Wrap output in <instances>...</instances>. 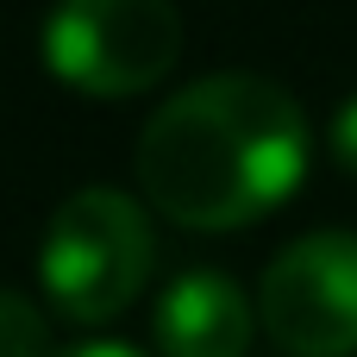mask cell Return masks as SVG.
Masks as SVG:
<instances>
[{"mask_svg": "<svg viewBox=\"0 0 357 357\" xmlns=\"http://www.w3.org/2000/svg\"><path fill=\"white\" fill-rule=\"evenodd\" d=\"M182 56L176 0H56L44 19V63L82 94H144Z\"/></svg>", "mask_w": 357, "mask_h": 357, "instance_id": "3957f363", "label": "cell"}, {"mask_svg": "<svg viewBox=\"0 0 357 357\" xmlns=\"http://www.w3.org/2000/svg\"><path fill=\"white\" fill-rule=\"evenodd\" d=\"M333 157L357 176V94L339 107V119H333Z\"/></svg>", "mask_w": 357, "mask_h": 357, "instance_id": "52a82bcc", "label": "cell"}, {"mask_svg": "<svg viewBox=\"0 0 357 357\" xmlns=\"http://www.w3.org/2000/svg\"><path fill=\"white\" fill-rule=\"evenodd\" d=\"M56 357H144V351H132V345H113V339H100V345H69V351H56Z\"/></svg>", "mask_w": 357, "mask_h": 357, "instance_id": "ba28073f", "label": "cell"}, {"mask_svg": "<svg viewBox=\"0 0 357 357\" xmlns=\"http://www.w3.org/2000/svg\"><path fill=\"white\" fill-rule=\"evenodd\" d=\"M251 333H257V307L226 270H182L157 301L163 357H245Z\"/></svg>", "mask_w": 357, "mask_h": 357, "instance_id": "5b68a950", "label": "cell"}, {"mask_svg": "<svg viewBox=\"0 0 357 357\" xmlns=\"http://www.w3.org/2000/svg\"><path fill=\"white\" fill-rule=\"evenodd\" d=\"M0 357H56L44 307L19 289H0Z\"/></svg>", "mask_w": 357, "mask_h": 357, "instance_id": "8992f818", "label": "cell"}, {"mask_svg": "<svg viewBox=\"0 0 357 357\" xmlns=\"http://www.w3.org/2000/svg\"><path fill=\"white\" fill-rule=\"evenodd\" d=\"M257 320L289 357H357V232L282 245L257 282Z\"/></svg>", "mask_w": 357, "mask_h": 357, "instance_id": "277c9868", "label": "cell"}, {"mask_svg": "<svg viewBox=\"0 0 357 357\" xmlns=\"http://www.w3.org/2000/svg\"><path fill=\"white\" fill-rule=\"evenodd\" d=\"M307 176V113L251 69H220L169 94L138 132L144 201L188 232H238L276 213Z\"/></svg>", "mask_w": 357, "mask_h": 357, "instance_id": "6da1fadb", "label": "cell"}, {"mask_svg": "<svg viewBox=\"0 0 357 357\" xmlns=\"http://www.w3.org/2000/svg\"><path fill=\"white\" fill-rule=\"evenodd\" d=\"M151 264H157L151 220L119 188H75L50 213L44 245H38V282L50 307L82 326L126 314L138 289L151 282Z\"/></svg>", "mask_w": 357, "mask_h": 357, "instance_id": "7a4b0ae2", "label": "cell"}]
</instances>
